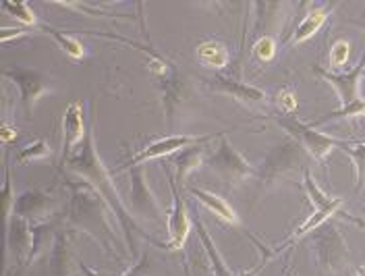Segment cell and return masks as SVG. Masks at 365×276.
<instances>
[{"mask_svg":"<svg viewBox=\"0 0 365 276\" xmlns=\"http://www.w3.org/2000/svg\"><path fill=\"white\" fill-rule=\"evenodd\" d=\"M65 166H67L71 173L83 177L86 181H90L100 193H102V200L114 210L120 227L125 230V239L129 243V247L133 250V232L137 235H143L148 237L143 230L137 227L133 214L127 210V206L123 204L118 191H116V185L113 183V177L108 175V170L104 168V164L100 160L98 152H96V143H93V131H88V138L83 139V143L79 145V150L75 154H71L68 158H65Z\"/></svg>","mask_w":365,"mask_h":276,"instance_id":"cell-1","label":"cell"},{"mask_svg":"<svg viewBox=\"0 0 365 276\" xmlns=\"http://www.w3.org/2000/svg\"><path fill=\"white\" fill-rule=\"evenodd\" d=\"M204 162L227 185L243 183L255 175V168L251 166L250 160H245V156L225 136L218 138V145L210 154H205Z\"/></svg>","mask_w":365,"mask_h":276,"instance_id":"cell-2","label":"cell"},{"mask_svg":"<svg viewBox=\"0 0 365 276\" xmlns=\"http://www.w3.org/2000/svg\"><path fill=\"white\" fill-rule=\"evenodd\" d=\"M274 118L312 158H316L318 162H324L332 150L341 148V139L322 133L318 129H314V125L299 123L293 116H274Z\"/></svg>","mask_w":365,"mask_h":276,"instance_id":"cell-3","label":"cell"},{"mask_svg":"<svg viewBox=\"0 0 365 276\" xmlns=\"http://www.w3.org/2000/svg\"><path fill=\"white\" fill-rule=\"evenodd\" d=\"M220 136H202V138H193V136H170V138H162L154 143H150L148 148H143L141 152H137L135 156H131V160L118 166V170L125 168H137L143 162L158 160V158H166L177 154L179 150L187 148V145H195V143H207V141H216Z\"/></svg>","mask_w":365,"mask_h":276,"instance_id":"cell-4","label":"cell"},{"mask_svg":"<svg viewBox=\"0 0 365 276\" xmlns=\"http://www.w3.org/2000/svg\"><path fill=\"white\" fill-rule=\"evenodd\" d=\"M312 71L318 75L319 79L328 81L336 90L342 106H349V104H355V102L361 100V96H359V83H361L365 73V54L359 58L357 67L351 71V73H330V71L322 69V67H314Z\"/></svg>","mask_w":365,"mask_h":276,"instance_id":"cell-5","label":"cell"},{"mask_svg":"<svg viewBox=\"0 0 365 276\" xmlns=\"http://www.w3.org/2000/svg\"><path fill=\"white\" fill-rule=\"evenodd\" d=\"M168 177V185H170V193H173V210L168 212V250H181L187 241V235L191 229V220H189V214H187V208L181 198V191H179V183L173 175H166Z\"/></svg>","mask_w":365,"mask_h":276,"instance_id":"cell-6","label":"cell"},{"mask_svg":"<svg viewBox=\"0 0 365 276\" xmlns=\"http://www.w3.org/2000/svg\"><path fill=\"white\" fill-rule=\"evenodd\" d=\"M205 83L218 93H225V96H230L235 98L237 102L250 106V108H262L268 104V96L266 92H262L259 88H253V86H247L243 81H237V79H230V77H225V75H216V77H210L205 79Z\"/></svg>","mask_w":365,"mask_h":276,"instance_id":"cell-7","label":"cell"},{"mask_svg":"<svg viewBox=\"0 0 365 276\" xmlns=\"http://www.w3.org/2000/svg\"><path fill=\"white\" fill-rule=\"evenodd\" d=\"M4 77L15 81V86L21 92V104L23 108H25V115L31 116V111H34L36 102L50 90L44 75L31 69H11L4 71Z\"/></svg>","mask_w":365,"mask_h":276,"instance_id":"cell-8","label":"cell"},{"mask_svg":"<svg viewBox=\"0 0 365 276\" xmlns=\"http://www.w3.org/2000/svg\"><path fill=\"white\" fill-rule=\"evenodd\" d=\"M86 125H83V111H81V102H71L63 116V152L65 158H68L81 143L88 138Z\"/></svg>","mask_w":365,"mask_h":276,"instance_id":"cell-9","label":"cell"},{"mask_svg":"<svg viewBox=\"0 0 365 276\" xmlns=\"http://www.w3.org/2000/svg\"><path fill=\"white\" fill-rule=\"evenodd\" d=\"M318 253L322 264H328L330 270H339L349 250L344 245V239L341 237V232L336 229H332L326 230V232H319Z\"/></svg>","mask_w":365,"mask_h":276,"instance_id":"cell-10","label":"cell"},{"mask_svg":"<svg viewBox=\"0 0 365 276\" xmlns=\"http://www.w3.org/2000/svg\"><path fill=\"white\" fill-rule=\"evenodd\" d=\"M303 189H305V193H307V198L312 200V204H314V212H326V214H334V212H339L342 206V198H330V195H326L322 189L318 187V183L314 181V177H312V173L309 170H305L303 173Z\"/></svg>","mask_w":365,"mask_h":276,"instance_id":"cell-11","label":"cell"},{"mask_svg":"<svg viewBox=\"0 0 365 276\" xmlns=\"http://www.w3.org/2000/svg\"><path fill=\"white\" fill-rule=\"evenodd\" d=\"M204 152V143H195V145H187V148L179 150L177 154H173V164L177 166L175 179H177L179 183H182V181L187 179V175H189L191 170H195V168L205 160Z\"/></svg>","mask_w":365,"mask_h":276,"instance_id":"cell-12","label":"cell"},{"mask_svg":"<svg viewBox=\"0 0 365 276\" xmlns=\"http://www.w3.org/2000/svg\"><path fill=\"white\" fill-rule=\"evenodd\" d=\"M9 227V250H15V253L19 255V260H23L25 255H34V232L29 229V223L25 218L15 220V225H6Z\"/></svg>","mask_w":365,"mask_h":276,"instance_id":"cell-13","label":"cell"},{"mask_svg":"<svg viewBox=\"0 0 365 276\" xmlns=\"http://www.w3.org/2000/svg\"><path fill=\"white\" fill-rule=\"evenodd\" d=\"M48 206H50V200L42 195L40 191H27L15 202V214L19 218H25V220L42 218L48 214Z\"/></svg>","mask_w":365,"mask_h":276,"instance_id":"cell-14","label":"cell"},{"mask_svg":"<svg viewBox=\"0 0 365 276\" xmlns=\"http://www.w3.org/2000/svg\"><path fill=\"white\" fill-rule=\"evenodd\" d=\"M189 191H191V195H193L195 200H200V202H202L210 212H214L220 220H225V223H228V225H237V223H239V218H237L235 210L228 206L227 202H225L220 195L210 193V191L200 189V187H191Z\"/></svg>","mask_w":365,"mask_h":276,"instance_id":"cell-15","label":"cell"},{"mask_svg":"<svg viewBox=\"0 0 365 276\" xmlns=\"http://www.w3.org/2000/svg\"><path fill=\"white\" fill-rule=\"evenodd\" d=\"M193 225H195V229H197V235H200V241H202L204 250L207 252V257H210V264H212L214 276H241V275H237V272H232V270L228 268L227 262H225V260H222V255H220V252L216 250V245H214V241H212L210 232L205 230L204 223H202L197 216H193Z\"/></svg>","mask_w":365,"mask_h":276,"instance_id":"cell-16","label":"cell"},{"mask_svg":"<svg viewBox=\"0 0 365 276\" xmlns=\"http://www.w3.org/2000/svg\"><path fill=\"white\" fill-rule=\"evenodd\" d=\"M328 15H330V9H314V11H309V13H307V17H305L301 24L297 25V29H295L297 44H301V42L309 40V38L318 31L319 27L326 24Z\"/></svg>","mask_w":365,"mask_h":276,"instance_id":"cell-17","label":"cell"},{"mask_svg":"<svg viewBox=\"0 0 365 276\" xmlns=\"http://www.w3.org/2000/svg\"><path fill=\"white\" fill-rule=\"evenodd\" d=\"M40 31H44L48 34L58 48L67 54L68 58H73V61H79V58H83V54H86V50H83V44L79 42V40H75V38H71L67 31H58V29H52V27H40Z\"/></svg>","mask_w":365,"mask_h":276,"instance_id":"cell-18","label":"cell"},{"mask_svg":"<svg viewBox=\"0 0 365 276\" xmlns=\"http://www.w3.org/2000/svg\"><path fill=\"white\" fill-rule=\"evenodd\" d=\"M197 56L202 58L204 65L212 69H220L228 63V50L218 42H204L197 48Z\"/></svg>","mask_w":365,"mask_h":276,"instance_id":"cell-19","label":"cell"},{"mask_svg":"<svg viewBox=\"0 0 365 276\" xmlns=\"http://www.w3.org/2000/svg\"><path fill=\"white\" fill-rule=\"evenodd\" d=\"M50 156H52V148L46 143V139H36V141L27 143L25 148H21V150L17 152L15 162L25 166V164H29V162L46 160V158H50Z\"/></svg>","mask_w":365,"mask_h":276,"instance_id":"cell-20","label":"cell"},{"mask_svg":"<svg viewBox=\"0 0 365 276\" xmlns=\"http://www.w3.org/2000/svg\"><path fill=\"white\" fill-rule=\"evenodd\" d=\"M339 150L351 156V160L355 164V173H357L355 191H361L365 185V141L364 143H355V145H346V141H342Z\"/></svg>","mask_w":365,"mask_h":276,"instance_id":"cell-21","label":"cell"},{"mask_svg":"<svg viewBox=\"0 0 365 276\" xmlns=\"http://www.w3.org/2000/svg\"><path fill=\"white\" fill-rule=\"evenodd\" d=\"M2 11L13 17L17 24L36 25V15L27 2H15V0H2Z\"/></svg>","mask_w":365,"mask_h":276,"instance_id":"cell-22","label":"cell"},{"mask_svg":"<svg viewBox=\"0 0 365 276\" xmlns=\"http://www.w3.org/2000/svg\"><path fill=\"white\" fill-rule=\"evenodd\" d=\"M365 115V98H361L359 102L355 104H349V106H341V111H332L330 115L322 116L316 125H322V123H328L332 118H353V116H361Z\"/></svg>","mask_w":365,"mask_h":276,"instance_id":"cell-23","label":"cell"},{"mask_svg":"<svg viewBox=\"0 0 365 276\" xmlns=\"http://www.w3.org/2000/svg\"><path fill=\"white\" fill-rule=\"evenodd\" d=\"M4 218H6V225L11 223V214L15 210V202H17V195L13 193V183H11V175H9V164H4Z\"/></svg>","mask_w":365,"mask_h":276,"instance_id":"cell-24","label":"cell"},{"mask_svg":"<svg viewBox=\"0 0 365 276\" xmlns=\"http://www.w3.org/2000/svg\"><path fill=\"white\" fill-rule=\"evenodd\" d=\"M349 54H351V46H349V42H344V40H339L332 50H330V61H332V65L334 67H342L346 61H349Z\"/></svg>","mask_w":365,"mask_h":276,"instance_id":"cell-25","label":"cell"},{"mask_svg":"<svg viewBox=\"0 0 365 276\" xmlns=\"http://www.w3.org/2000/svg\"><path fill=\"white\" fill-rule=\"evenodd\" d=\"M253 54L259 58V61H272L274 54H276V46H274L272 38H262L255 48H253Z\"/></svg>","mask_w":365,"mask_h":276,"instance_id":"cell-26","label":"cell"},{"mask_svg":"<svg viewBox=\"0 0 365 276\" xmlns=\"http://www.w3.org/2000/svg\"><path fill=\"white\" fill-rule=\"evenodd\" d=\"M27 31H29L27 27H17V29H9V27H4V29H2V34H0V38H2V44H9L11 36L19 38V36L27 34Z\"/></svg>","mask_w":365,"mask_h":276,"instance_id":"cell-27","label":"cell"},{"mask_svg":"<svg viewBox=\"0 0 365 276\" xmlns=\"http://www.w3.org/2000/svg\"><path fill=\"white\" fill-rule=\"evenodd\" d=\"M280 104H282V111H289V113H295L297 100L295 96L291 92H284L280 96Z\"/></svg>","mask_w":365,"mask_h":276,"instance_id":"cell-28","label":"cell"},{"mask_svg":"<svg viewBox=\"0 0 365 276\" xmlns=\"http://www.w3.org/2000/svg\"><path fill=\"white\" fill-rule=\"evenodd\" d=\"M145 270H148V255H143V257H141V262L135 264L127 275H120V276H145Z\"/></svg>","mask_w":365,"mask_h":276,"instance_id":"cell-29","label":"cell"},{"mask_svg":"<svg viewBox=\"0 0 365 276\" xmlns=\"http://www.w3.org/2000/svg\"><path fill=\"white\" fill-rule=\"evenodd\" d=\"M13 138H17V131H13L11 125H2V141L9 143Z\"/></svg>","mask_w":365,"mask_h":276,"instance_id":"cell-30","label":"cell"},{"mask_svg":"<svg viewBox=\"0 0 365 276\" xmlns=\"http://www.w3.org/2000/svg\"><path fill=\"white\" fill-rule=\"evenodd\" d=\"M79 270H81V276H106V275H100V272H96V270H91L88 266H79Z\"/></svg>","mask_w":365,"mask_h":276,"instance_id":"cell-31","label":"cell"},{"mask_svg":"<svg viewBox=\"0 0 365 276\" xmlns=\"http://www.w3.org/2000/svg\"><path fill=\"white\" fill-rule=\"evenodd\" d=\"M357 276H365V266H359V268H357Z\"/></svg>","mask_w":365,"mask_h":276,"instance_id":"cell-32","label":"cell"},{"mask_svg":"<svg viewBox=\"0 0 365 276\" xmlns=\"http://www.w3.org/2000/svg\"><path fill=\"white\" fill-rule=\"evenodd\" d=\"M355 24L361 25V29H364V31H365V19H364V21H355Z\"/></svg>","mask_w":365,"mask_h":276,"instance_id":"cell-33","label":"cell"},{"mask_svg":"<svg viewBox=\"0 0 365 276\" xmlns=\"http://www.w3.org/2000/svg\"><path fill=\"white\" fill-rule=\"evenodd\" d=\"M364 77H365V73H364Z\"/></svg>","mask_w":365,"mask_h":276,"instance_id":"cell-34","label":"cell"}]
</instances>
